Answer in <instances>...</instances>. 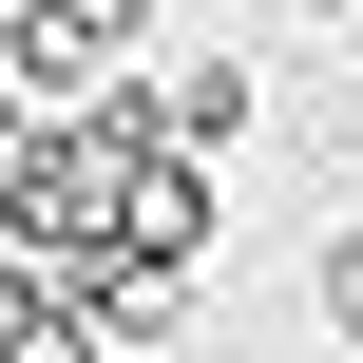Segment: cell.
Returning <instances> with one entry per match:
<instances>
[{"label":"cell","mask_w":363,"mask_h":363,"mask_svg":"<svg viewBox=\"0 0 363 363\" xmlns=\"http://www.w3.org/2000/svg\"><path fill=\"white\" fill-rule=\"evenodd\" d=\"M115 38H134V0H19V77H77Z\"/></svg>","instance_id":"1"},{"label":"cell","mask_w":363,"mask_h":363,"mask_svg":"<svg viewBox=\"0 0 363 363\" xmlns=\"http://www.w3.org/2000/svg\"><path fill=\"white\" fill-rule=\"evenodd\" d=\"M153 115H172V153H211V134L249 115V77H230V57H172V96H134V134H153Z\"/></svg>","instance_id":"2"},{"label":"cell","mask_w":363,"mask_h":363,"mask_svg":"<svg viewBox=\"0 0 363 363\" xmlns=\"http://www.w3.org/2000/svg\"><path fill=\"white\" fill-rule=\"evenodd\" d=\"M325 306H345V325H363V249H325Z\"/></svg>","instance_id":"3"}]
</instances>
